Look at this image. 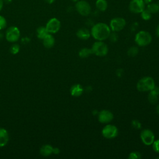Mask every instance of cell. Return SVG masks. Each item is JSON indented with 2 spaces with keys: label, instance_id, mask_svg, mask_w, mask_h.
Instances as JSON below:
<instances>
[{
  "label": "cell",
  "instance_id": "cell-1",
  "mask_svg": "<svg viewBox=\"0 0 159 159\" xmlns=\"http://www.w3.org/2000/svg\"><path fill=\"white\" fill-rule=\"evenodd\" d=\"M111 29L109 25L103 22H99L94 24L91 30V35L99 41H103L109 38L111 34Z\"/></svg>",
  "mask_w": 159,
  "mask_h": 159
},
{
  "label": "cell",
  "instance_id": "cell-2",
  "mask_svg": "<svg viewBox=\"0 0 159 159\" xmlns=\"http://www.w3.org/2000/svg\"><path fill=\"white\" fill-rule=\"evenodd\" d=\"M155 86V81L150 76H145L141 78L137 84V89L141 92L150 91Z\"/></svg>",
  "mask_w": 159,
  "mask_h": 159
},
{
  "label": "cell",
  "instance_id": "cell-3",
  "mask_svg": "<svg viewBox=\"0 0 159 159\" xmlns=\"http://www.w3.org/2000/svg\"><path fill=\"white\" fill-rule=\"evenodd\" d=\"M152 40L150 34L145 30H141L139 32L135 37V43L140 47H145L149 45Z\"/></svg>",
  "mask_w": 159,
  "mask_h": 159
},
{
  "label": "cell",
  "instance_id": "cell-4",
  "mask_svg": "<svg viewBox=\"0 0 159 159\" xmlns=\"http://www.w3.org/2000/svg\"><path fill=\"white\" fill-rule=\"evenodd\" d=\"M93 54L98 57H104L108 53V47L102 41L98 40L94 42L91 48Z\"/></svg>",
  "mask_w": 159,
  "mask_h": 159
},
{
  "label": "cell",
  "instance_id": "cell-5",
  "mask_svg": "<svg viewBox=\"0 0 159 159\" xmlns=\"http://www.w3.org/2000/svg\"><path fill=\"white\" fill-rule=\"evenodd\" d=\"M75 9L77 12L83 16H87L90 14L91 12L90 4L84 0L77 1L75 4Z\"/></svg>",
  "mask_w": 159,
  "mask_h": 159
},
{
  "label": "cell",
  "instance_id": "cell-6",
  "mask_svg": "<svg viewBox=\"0 0 159 159\" xmlns=\"http://www.w3.org/2000/svg\"><path fill=\"white\" fill-rule=\"evenodd\" d=\"M126 25L125 20L122 17H114L110 21L109 27L113 32H117L122 30Z\"/></svg>",
  "mask_w": 159,
  "mask_h": 159
},
{
  "label": "cell",
  "instance_id": "cell-7",
  "mask_svg": "<svg viewBox=\"0 0 159 159\" xmlns=\"http://www.w3.org/2000/svg\"><path fill=\"white\" fill-rule=\"evenodd\" d=\"M145 8V2L143 0H132L129 5L130 12L134 14H140Z\"/></svg>",
  "mask_w": 159,
  "mask_h": 159
},
{
  "label": "cell",
  "instance_id": "cell-8",
  "mask_svg": "<svg viewBox=\"0 0 159 159\" xmlns=\"http://www.w3.org/2000/svg\"><path fill=\"white\" fill-rule=\"evenodd\" d=\"M118 134V129L116 126L112 124L106 125L102 130V135L104 137L111 139L115 138Z\"/></svg>",
  "mask_w": 159,
  "mask_h": 159
},
{
  "label": "cell",
  "instance_id": "cell-9",
  "mask_svg": "<svg viewBox=\"0 0 159 159\" xmlns=\"http://www.w3.org/2000/svg\"><path fill=\"white\" fill-rule=\"evenodd\" d=\"M20 37V31L17 27H10L6 31V38L10 42H15L19 40Z\"/></svg>",
  "mask_w": 159,
  "mask_h": 159
},
{
  "label": "cell",
  "instance_id": "cell-10",
  "mask_svg": "<svg viewBox=\"0 0 159 159\" xmlns=\"http://www.w3.org/2000/svg\"><path fill=\"white\" fill-rule=\"evenodd\" d=\"M140 139L145 145H150L155 140V135L150 129H144L140 133Z\"/></svg>",
  "mask_w": 159,
  "mask_h": 159
},
{
  "label": "cell",
  "instance_id": "cell-11",
  "mask_svg": "<svg viewBox=\"0 0 159 159\" xmlns=\"http://www.w3.org/2000/svg\"><path fill=\"white\" fill-rule=\"evenodd\" d=\"M61 23L60 20L55 18L50 19L46 24V29L47 30L48 32L50 34H55L57 33L60 29Z\"/></svg>",
  "mask_w": 159,
  "mask_h": 159
},
{
  "label": "cell",
  "instance_id": "cell-12",
  "mask_svg": "<svg viewBox=\"0 0 159 159\" xmlns=\"http://www.w3.org/2000/svg\"><path fill=\"white\" fill-rule=\"evenodd\" d=\"M113 114L108 110H102L98 113V120L101 123L107 124L113 119Z\"/></svg>",
  "mask_w": 159,
  "mask_h": 159
},
{
  "label": "cell",
  "instance_id": "cell-13",
  "mask_svg": "<svg viewBox=\"0 0 159 159\" xmlns=\"http://www.w3.org/2000/svg\"><path fill=\"white\" fill-rule=\"evenodd\" d=\"M158 96H159V88L155 86L151 91L148 96V101L151 104H156L158 100Z\"/></svg>",
  "mask_w": 159,
  "mask_h": 159
},
{
  "label": "cell",
  "instance_id": "cell-14",
  "mask_svg": "<svg viewBox=\"0 0 159 159\" xmlns=\"http://www.w3.org/2000/svg\"><path fill=\"white\" fill-rule=\"evenodd\" d=\"M77 37L81 40H87L91 36V32L85 27H82L78 29L76 32Z\"/></svg>",
  "mask_w": 159,
  "mask_h": 159
},
{
  "label": "cell",
  "instance_id": "cell-15",
  "mask_svg": "<svg viewBox=\"0 0 159 159\" xmlns=\"http://www.w3.org/2000/svg\"><path fill=\"white\" fill-rule=\"evenodd\" d=\"M9 141V134L4 128H0V147L5 146Z\"/></svg>",
  "mask_w": 159,
  "mask_h": 159
},
{
  "label": "cell",
  "instance_id": "cell-16",
  "mask_svg": "<svg viewBox=\"0 0 159 159\" xmlns=\"http://www.w3.org/2000/svg\"><path fill=\"white\" fill-rule=\"evenodd\" d=\"M83 92V87L79 84H75L73 85L70 88V93L73 96L78 97L82 94Z\"/></svg>",
  "mask_w": 159,
  "mask_h": 159
},
{
  "label": "cell",
  "instance_id": "cell-17",
  "mask_svg": "<svg viewBox=\"0 0 159 159\" xmlns=\"http://www.w3.org/2000/svg\"><path fill=\"white\" fill-rule=\"evenodd\" d=\"M42 40L43 44L46 48H51L55 44V39L51 34H48Z\"/></svg>",
  "mask_w": 159,
  "mask_h": 159
},
{
  "label": "cell",
  "instance_id": "cell-18",
  "mask_svg": "<svg viewBox=\"0 0 159 159\" xmlns=\"http://www.w3.org/2000/svg\"><path fill=\"white\" fill-rule=\"evenodd\" d=\"M53 147L50 145H45L42 147L40 150V153L44 157L50 155L53 153Z\"/></svg>",
  "mask_w": 159,
  "mask_h": 159
},
{
  "label": "cell",
  "instance_id": "cell-19",
  "mask_svg": "<svg viewBox=\"0 0 159 159\" xmlns=\"http://www.w3.org/2000/svg\"><path fill=\"white\" fill-rule=\"evenodd\" d=\"M96 8L100 11H105L107 8V2L106 0H96L95 3Z\"/></svg>",
  "mask_w": 159,
  "mask_h": 159
},
{
  "label": "cell",
  "instance_id": "cell-20",
  "mask_svg": "<svg viewBox=\"0 0 159 159\" xmlns=\"http://www.w3.org/2000/svg\"><path fill=\"white\" fill-rule=\"evenodd\" d=\"M93 54V52L91 48H83L79 51V56L81 58H84L89 57L91 55Z\"/></svg>",
  "mask_w": 159,
  "mask_h": 159
},
{
  "label": "cell",
  "instance_id": "cell-21",
  "mask_svg": "<svg viewBox=\"0 0 159 159\" xmlns=\"http://www.w3.org/2000/svg\"><path fill=\"white\" fill-rule=\"evenodd\" d=\"M147 9H148L152 14H155L159 12V7L157 2H150L147 5Z\"/></svg>",
  "mask_w": 159,
  "mask_h": 159
},
{
  "label": "cell",
  "instance_id": "cell-22",
  "mask_svg": "<svg viewBox=\"0 0 159 159\" xmlns=\"http://www.w3.org/2000/svg\"><path fill=\"white\" fill-rule=\"evenodd\" d=\"M48 34H49L45 27H39L37 30V37L40 39H43Z\"/></svg>",
  "mask_w": 159,
  "mask_h": 159
},
{
  "label": "cell",
  "instance_id": "cell-23",
  "mask_svg": "<svg viewBox=\"0 0 159 159\" xmlns=\"http://www.w3.org/2000/svg\"><path fill=\"white\" fill-rule=\"evenodd\" d=\"M152 13L148 9H144L142 12H140V16L144 20H148L152 17Z\"/></svg>",
  "mask_w": 159,
  "mask_h": 159
},
{
  "label": "cell",
  "instance_id": "cell-24",
  "mask_svg": "<svg viewBox=\"0 0 159 159\" xmlns=\"http://www.w3.org/2000/svg\"><path fill=\"white\" fill-rule=\"evenodd\" d=\"M139 48L137 47H131L127 51V54L129 57H135L138 54Z\"/></svg>",
  "mask_w": 159,
  "mask_h": 159
},
{
  "label": "cell",
  "instance_id": "cell-25",
  "mask_svg": "<svg viewBox=\"0 0 159 159\" xmlns=\"http://www.w3.org/2000/svg\"><path fill=\"white\" fill-rule=\"evenodd\" d=\"M10 52L12 54H16L19 52L20 50V47L18 44H13L11 47H10Z\"/></svg>",
  "mask_w": 159,
  "mask_h": 159
},
{
  "label": "cell",
  "instance_id": "cell-26",
  "mask_svg": "<svg viewBox=\"0 0 159 159\" xmlns=\"http://www.w3.org/2000/svg\"><path fill=\"white\" fill-rule=\"evenodd\" d=\"M141 158V155L138 152H131L129 155V159H139Z\"/></svg>",
  "mask_w": 159,
  "mask_h": 159
},
{
  "label": "cell",
  "instance_id": "cell-27",
  "mask_svg": "<svg viewBox=\"0 0 159 159\" xmlns=\"http://www.w3.org/2000/svg\"><path fill=\"white\" fill-rule=\"evenodd\" d=\"M132 126L135 129H140L142 127L141 123L140 122V121H139L137 119H134L132 121Z\"/></svg>",
  "mask_w": 159,
  "mask_h": 159
},
{
  "label": "cell",
  "instance_id": "cell-28",
  "mask_svg": "<svg viewBox=\"0 0 159 159\" xmlns=\"http://www.w3.org/2000/svg\"><path fill=\"white\" fill-rule=\"evenodd\" d=\"M6 24L7 22L6 19L3 16H0V30L4 29L6 26Z\"/></svg>",
  "mask_w": 159,
  "mask_h": 159
},
{
  "label": "cell",
  "instance_id": "cell-29",
  "mask_svg": "<svg viewBox=\"0 0 159 159\" xmlns=\"http://www.w3.org/2000/svg\"><path fill=\"white\" fill-rule=\"evenodd\" d=\"M152 145H153V150L155 152L159 153V139H158L157 140H154Z\"/></svg>",
  "mask_w": 159,
  "mask_h": 159
},
{
  "label": "cell",
  "instance_id": "cell-30",
  "mask_svg": "<svg viewBox=\"0 0 159 159\" xmlns=\"http://www.w3.org/2000/svg\"><path fill=\"white\" fill-rule=\"evenodd\" d=\"M109 37L110 38L111 40L112 41V42H115V41H116V40H117V34L115 33V32H114L112 33V34L111 33Z\"/></svg>",
  "mask_w": 159,
  "mask_h": 159
},
{
  "label": "cell",
  "instance_id": "cell-31",
  "mask_svg": "<svg viewBox=\"0 0 159 159\" xmlns=\"http://www.w3.org/2000/svg\"><path fill=\"white\" fill-rule=\"evenodd\" d=\"M53 153L54 154H56V155L58 154V153H60V150H59V148H53Z\"/></svg>",
  "mask_w": 159,
  "mask_h": 159
},
{
  "label": "cell",
  "instance_id": "cell-32",
  "mask_svg": "<svg viewBox=\"0 0 159 159\" xmlns=\"http://www.w3.org/2000/svg\"><path fill=\"white\" fill-rule=\"evenodd\" d=\"M156 35L159 37V24L156 28Z\"/></svg>",
  "mask_w": 159,
  "mask_h": 159
},
{
  "label": "cell",
  "instance_id": "cell-33",
  "mask_svg": "<svg viewBox=\"0 0 159 159\" xmlns=\"http://www.w3.org/2000/svg\"><path fill=\"white\" fill-rule=\"evenodd\" d=\"M3 4H4L3 0H0V11H1V9H2V7H3Z\"/></svg>",
  "mask_w": 159,
  "mask_h": 159
},
{
  "label": "cell",
  "instance_id": "cell-34",
  "mask_svg": "<svg viewBox=\"0 0 159 159\" xmlns=\"http://www.w3.org/2000/svg\"><path fill=\"white\" fill-rule=\"evenodd\" d=\"M48 4H52L55 0H45Z\"/></svg>",
  "mask_w": 159,
  "mask_h": 159
},
{
  "label": "cell",
  "instance_id": "cell-35",
  "mask_svg": "<svg viewBox=\"0 0 159 159\" xmlns=\"http://www.w3.org/2000/svg\"><path fill=\"white\" fill-rule=\"evenodd\" d=\"M3 2L6 4H9L12 2V0H3Z\"/></svg>",
  "mask_w": 159,
  "mask_h": 159
},
{
  "label": "cell",
  "instance_id": "cell-36",
  "mask_svg": "<svg viewBox=\"0 0 159 159\" xmlns=\"http://www.w3.org/2000/svg\"><path fill=\"white\" fill-rule=\"evenodd\" d=\"M143 1L145 2V4H148L150 3L153 1V0H143Z\"/></svg>",
  "mask_w": 159,
  "mask_h": 159
},
{
  "label": "cell",
  "instance_id": "cell-37",
  "mask_svg": "<svg viewBox=\"0 0 159 159\" xmlns=\"http://www.w3.org/2000/svg\"><path fill=\"white\" fill-rule=\"evenodd\" d=\"M156 111H157V112L159 114V104L157 105V106L156 107Z\"/></svg>",
  "mask_w": 159,
  "mask_h": 159
},
{
  "label": "cell",
  "instance_id": "cell-38",
  "mask_svg": "<svg viewBox=\"0 0 159 159\" xmlns=\"http://www.w3.org/2000/svg\"><path fill=\"white\" fill-rule=\"evenodd\" d=\"M2 39H3V34L1 32H0V41L2 40Z\"/></svg>",
  "mask_w": 159,
  "mask_h": 159
},
{
  "label": "cell",
  "instance_id": "cell-39",
  "mask_svg": "<svg viewBox=\"0 0 159 159\" xmlns=\"http://www.w3.org/2000/svg\"><path fill=\"white\" fill-rule=\"evenodd\" d=\"M73 2H76L77 1H78L79 0H71Z\"/></svg>",
  "mask_w": 159,
  "mask_h": 159
},
{
  "label": "cell",
  "instance_id": "cell-40",
  "mask_svg": "<svg viewBox=\"0 0 159 159\" xmlns=\"http://www.w3.org/2000/svg\"><path fill=\"white\" fill-rule=\"evenodd\" d=\"M158 3V7H159V1L157 2Z\"/></svg>",
  "mask_w": 159,
  "mask_h": 159
}]
</instances>
